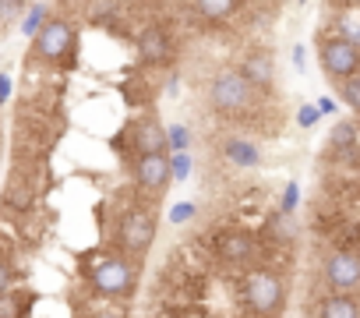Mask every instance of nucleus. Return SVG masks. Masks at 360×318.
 Segmentation results:
<instances>
[{
    "instance_id": "1",
    "label": "nucleus",
    "mask_w": 360,
    "mask_h": 318,
    "mask_svg": "<svg viewBox=\"0 0 360 318\" xmlns=\"http://www.w3.org/2000/svg\"><path fill=\"white\" fill-rule=\"evenodd\" d=\"M244 290H248V304H251L258 314H279L283 304H286V286H283V279H279L276 272H269V269L251 272Z\"/></svg>"
},
{
    "instance_id": "2",
    "label": "nucleus",
    "mask_w": 360,
    "mask_h": 318,
    "mask_svg": "<svg viewBox=\"0 0 360 318\" xmlns=\"http://www.w3.org/2000/svg\"><path fill=\"white\" fill-rule=\"evenodd\" d=\"M321 68L328 78H353L360 68V46L349 43L346 36H332L321 43Z\"/></svg>"
},
{
    "instance_id": "3",
    "label": "nucleus",
    "mask_w": 360,
    "mask_h": 318,
    "mask_svg": "<svg viewBox=\"0 0 360 318\" xmlns=\"http://www.w3.org/2000/svg\"><path fill=\"white\" fill-rule=\"evenodd\" d=\"M209 96H212V106H216L219 113H244V110L251 106V89H248V82H244L237 71L216 75Z\"/></svg>"
},
{
    "instance_id": "4",
    "label": "nucleus",
    "mask_w": 360,
    "mask_h": 318,
    "mask_svg": "<svg viewBox=\"0 0 360 318\" xmlns=\"http://www.w3.org/2000/svg\"><path fill=\"white\" fill-rule=\"evenodd\" d=\"M75 46V29L64 18H46L43 29L32 36V50L39 61H60Z\"/></svg>"
},
{
    "instance_id": "5",
    "label": "nucleus",
    "mask_w": 360,
    "mask_h": 318,
    "mask_svg": "<svg viewBox=\"0 0 360 318\" xmlns=\"http://www.w3.org/2000/svg\"><path fill=\"white\" fill-rule=\"evenodd\" d=\"M155 241V216L148 209H131L120 220V248L127 255H145Z\"/></svg>"
},
{
    "instance_id": "6",
    "label": "nucleus",
    "mask_w": 360,
    "mask_h": 318,
    "mask_svg": "<svg viewBox=\"0 0 360 318\" xmlns=\"http://www.w3.org/2000/svg\"><path fill=\"white\" fill-rule=\"evenodd\" d=\"M134 269H131V262H124V258H106L96 272H92V283H96V290L99 293H106V297H120V293H127L131 286H134Z\"/></svg>"
},
{
    "instance_id": "7",
    "label": "nucleus",
    "mask_w": 360,
    "mask_h": 318,
    "mask_svg": "<svg viewBox=\"0 0 360 318\" xmlns=\"http://www.w3.org/2000/svg\"><path fill=\"white\" fill-rule=\"evenodd\" d=\"M325 283L335 290V293H349L360 286V258L353 251H335L328 262H325Z\"/></svg>"
},
{
    "instance_id": "8",
    "label": "nucleus",
    "mask_w": 360,
    "mask_h": 318,
    "mask_svg": "<svg viewBox=\"0 0 360 318\" xmlns=\"http://www.w3.org/2000/svg\"><path fill=\"white\" fill-rule=\"evenodd\" d=\"M138 184L148 188V191H162L166 181H169V159L166 155H138Z\"/></svg>"
},
{
    "instance_id": "9",
    "label": "nucleus",
    "mask_w": 360,
    "mask_h": 318,
    "mask_svg": "<svg viewBox=\"0 0 360 318\" xmlns=\"http://www.w3.org/2000/svg\"><path fill=\"white\" fill-rule=\"evenodd\" d=\"M131 141H134L138 155H162V148H166V131H162L159 120L148 117V120H138V124H134Z\"/></svg>"
},
{
    "instance_id": "10",
    "label": "nucleus",
    "mask_w": 360,
    "mask_h": 318,
    "mask_svg": "<svg viewBox=\"0 0 360 318\" xmlns=\"http://www.w3.org/2000/svg\"><path fill=\"white\" fill-rule=\"evenodd\" d=\"M166 50H169V39H166V32H162L159 25L141 29V36H138V53H141L145 64H159V61L166 57Z\"/></svg>"
},
{
    "instance_id": "11",
    "label": "nucleus",
    "mask_w": 360,
    "mask_h": 318,
    "mask_svg": "<svg viewBox=\"0 0 360 318\" xmlns=\"http://www.w3.org/2000/svg\"><path fill=\"white\" fill-rule=\"evenodd\" d=\"M237 75L248 82V89H265V85H272V61L265 53H248V61L240 64Z\"/></svg>"
},
{
    "instance_id": "12",
    "label": "nucleus",
    "mask_w": 360,
    "mask_h": 318,
    "mask_svg": "<svg viewBox=\"0 0 360 318\" xmlns=\"http://www.w3.org/2000/svg\"><path fill=\"white\" fill-rule=\"evenodd\" d=\"M216 251H219L226 262H244V258L251 255V237H248V234H223L219 244H216Z\"/></svg>"
},
{
    "instance_id": "13",
    "label": "nucleus",
    "mask_w": 360,
    "mask_h": 318,
    "mask_svg": "<svg viewBox=\"0 0 360 318\" xmlns=\"http://www.w3.org/2000/svg\"><path fill=\"white\" fill-rule=\"evenodd\" d=\"M321 318H356V300L349 293H332L321 300Z\"/></svg>"
},
{
    "instance_id": "14",
    "label": "nucleus",
    "mask_w": 360,
    "mask_h": 318,
    "mask_svg": "<svg viewBox=\"0 0 360 318\" xmlns=\"http://www.w3.org/2000/svg\"><path fill=\"white\" fill-rule=\"evenodd\" d=\"M353 141H356V127H353V120H342V124H335V127H332V134H328V145H332V152L353 148Z\"/></svg>"
},
{
    "instance_id": "15",
    "label": "nucleus",
    "mask_w": 360,
    "mask_h": 318,
    "mask_svg": "<svg viewBox=\"0 0 360 318\" xmlns=\"http://www.w3.org/2000/svg\"><path fill=\"white\" fill-rule=\"evenodd\" d=\"M198 11L205 18H212V22H223V18H230L237 11V4H230V0H209V4H198Z\"/></svg>"
},
{
    "instance_id": "16",
    "label": "nucleus",
    "mask_w": 360,
    "mask_h": 318,
    "mask_svg": "<svg viewBox=\"0 0 360 318\" xmlns=\"http://www.w3.org/2000/svg\"><path fill=\"white\" fill-rule=\"evenodd\" d=\"M342 85V103L349 106V110H356L360 106V78L353 75V78H346V82H339Z\"/></svg>"
},
{
    "instance_id": "17",
    "label": "nucleus",
    "mask_w": 360,
    "mask_h": 318,
    "mask_svg": "<svg viewBox=\"0 0 360 318\" xmlns=\"http://www.w3.org/2000/svg\"><path fill=\"white\" fill-rule=\"evenodd\" d=\"M43 22H46V8L43 4H36V8H29V18H25V36H36L39 29H43Z\"/></svg>"
},
{
    "instance_id": "18",
    "label": "nucleus",
    "mask_w": 360,
    "mask_h": 318,
    "mask_svg": "<svg viewBox=\"0 0 360 318\" xmlns=\"http://www.w3.org/2000/svg\"><path fill=\"white\" fill-rule=\"evenodd\" d=\"M22 314H25V307L18 297H11V293L0 297V318H22Z\"/></svg>"
},
{
    "instance_id": "19",
    "label": "nucleus",
    "mask_w": 360,
    "mask_h": 318,
    "mask_svg": "<svg viewBox=\"0 0 360 318\" xmlns=\"http://www.w3.org/2000/svg\"><path fill=\"white\" fill-rule=\"evenodd\" d=\"M230 155L237 159V163H255V159H258V152L251 145H237V141L230 145Z\"/></svg>"
},
{
    "instance_id": "20",
    "label": "nucleus",
    "mask_w": 360,
    "mask_h": 318,
    "mask_svg": "<svg viewBox=\"0 0 360 318\" xmlns=\"http://www.w3.org/2000/svg\"><path fill=\"white\" fill-rule=\"evenodd\" d=\"M297 120H300V127H311V124H314V120H318V106H304V110H300V117H297Z\"/></svg>"
},
{
    "instance_id": "21",
    "label": "nucleus",
    "mask_w": 360,
    "mask_h": 318,
    "mask_svg": "<svg viewBox=\"0 0 360 318\" xmlns=\"http://www.w3.org/2000/svg\"><path fill=\"white\" fill-rule=\"evenodd\" d=\"M8 286H11V269H8L4 262H0V297L8 293Z\"/></svg>"
},
{
    "instance_id": "22",
    "label": "nucleus",
    "mask_w": 360,
    "mask_h": 318,
    "mask_svg": "<svg viewBox=\"0 0 360 318\" xmlns=\"http://www.w3.org/2000/svg\"><path fill=\"white\" fill-rule=\"evenodd\" d=\"M15 15H22V4H0V18H15Z\"/></svg>"
},
{
    "instance_id": "23",
    "label": "nucleus",
    "mask_w": 360,
    "mask_h": 318,
    "mask_svg": "<svg viewBox=\"0 0 360 318\" xmlns=\"http://www.w3.org/2000/svg\"><path fill=\"white\" fill-rule=\"evenodd\" d=\"M184 138H188V131H184V127H173V131H169V138H166V141H173V145H176V148H180V145H184Z\"/></svg>"
},
{
    "instance_id": "24",
    "label": "nucleus",
    "mask_w": 360,
    "mask_h": 318,
    "mask_svg": "<svg viewBox=\"0 0 360 318\" xmlns=\"http://www.w3.org/2000/svg\"><path fill=\"white\" fill-rule=\"evenodd\" d=\"M188 216H195V205H180L176 212H173V220L180 223V220H188Z\"/></svg>"
},
{
    "instance_id": "25",
    "label": "nucleus",
    "mask_w": 360,
    "mask_h": 318,
    "mask_svg": "<svg viewBox=\"0 0 360 318\" xmlns=\"http://www.w3.org/2000/svg\"><path fill=\"white\" fill-rule=\"evenodd\" d=\"M8 92H11V78H8V75H0V103L8 99Z\"/></svg>"
},
{
    "instance_id": "26",
    "label": "nucleus",
    "mask_w": 360,
    "mask_h": 318,
    "mask_svg": "<svg viewBox=\"0 0 360 318\" xmlns=\"http://www.w3.org/2000/svg\"><path fill=\"white\" fill-rule=\"evenodd\" d=\"M96 318H117V314H110V311H103V314H96Z\"/></svg>"
}]
</instances>
